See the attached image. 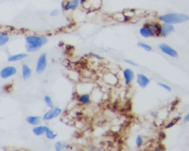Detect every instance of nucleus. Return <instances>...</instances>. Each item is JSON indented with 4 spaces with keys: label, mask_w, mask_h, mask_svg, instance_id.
I'll use <instances>...</instances> for the list:
<instances>
[{
    "label": "nucleus",
    "mask_w": 189,
    "mask_h": 151,
    "mask_svg": "<svg viewBox=\"0 0 189 151\" xmlns=\"http://www.w3.org/2000/svg\"><path fill=\"white\" fill-rule=\"evenodd\" d=\"M46 136L47 138H48V139L53 140V139H55V138L57 137V135L54 134V133H53V132L52 130H49H49L46 133Z\"/></svg>",
    "instance_id": "f3484780"
},
{
    "label": "nucleus",
    "mask_w": 189,
    "mask_h": 151,
    "mask_svg": "<svg viewBox=\"0 0 189 151\" xmlns=\"http://www.w3.org/2000/svg\"><path fill=\"white\" fill-rule=\"evenodd\" d=\"M26 120L28 124L32 125H37L40 124V118L39 116H27Z\"/></svg>",
    "instance_id": "ddd939ff"
},
{
    "label": "nucleus",
    "mask_w": 189,
    "mask_h": 151,
    "mask_svg": "<svg viewBox=\"0 0 189 151\" xmlns=\"http://www.w3.org/2000/svg\"><path fill=\"white\" fill-rule=\"evenodd\" d=\"M59 13V11L58 10V9H53V10H52L51 13H50V15H51V17H55V16H57V15H58Z\"/></svg>",
    "instance_id": "5701e85b"
},
{
    "label": "nucleus",
    "mask_w": 189,
    "mask_h": 151,
    "mask_svg": "<svg viewBox=\"0 0 189 151\" xmlns=\"http://www.w3.org/2000/svg\"><path fill=\"white\" fill-rule=\"evenodd\" d=\"M44 100H45V102L46 103L47 105H48V106H49V108H53L54 105H53V101H52V99L50 98L49 96H45V98H44Z\"/></svg>",
    "instance_id": "a211bd4d"
},
{
    "label": "nucleus",
    "mask_w": 189,
    "mask_h": 151,
    "mask_svg": "<svg viewBox=\"0 0 189 151\" xmlns=\"http://www.w3.org/2000/svg\"><path fill=\"white\" fill-rule=\"evenodd\" d=\"M138 45L139 47H141V48H144L145 50H146V51H150L152 49V47L145 44L143 43H139L138 44Z\"/></svg>",
    "instance_id": "aec40b11"
},
{
    "label": "nucleus",
    "mask_w": 189,
    "mask_h": 151,
    "mask_svg": "<svg viewBox=\"0 0 189 151\" xmlns=\"http://www.w3.org/2000/svg\"><path fill=\"white\" fill-rule=\"evenodd\" d=\"M125 61L126 62H127L129 63V64L131 65H133V66H137V65L136 64H135V63H134V62L131 61H130V60H125Z\"/></svg>",
    "instance_id": "bb28decb"
},
{
    "label": "nucleus",
    "mask_w": 189,
    "mask_h": 151,
    "mask_svg": "<svg viewBox=\"0 0 189 151\" xmlns=\"http://www.w3.org/2000/svg\"><path fill=\"white\" fill-rule=\"evenodd\" d=\"M136 142H137V144L138 147H140V146L141 145V144H142L143 143V139H142V138L141 137V136H138Z\"/></svg>",
    "instance_id": "b1692460"
},
{
    "label": "nucleus",
    "mask_w": 189,
    "mask_h": 151,
    "mask_svg": "<svg viewBox=\"0 0 189 151\" xmlns=\"http://www.w3.org/2000/svg\"><path fill=\"white\" fill-rule=\"evenodd\" d=\"M161 33L163 36H166L174 30V27L169 23H164L161 26Z\"/></svg>",
    "instance_id": "1a4fd4ad"
},
{
    "label": "nucleus",
    "mask_w": 189,
    "mask_h": 151,
    "mask_svg": "<svg viewBox=\"0 0 189 151\" xmlns=\"http://www.w3.org/2000/svg\"><path fill=\"white\" fill-rule=\"evenodd\" d=\"M178 103H179V100H175V101H174V102H173L172 103V105L173 106L176 105V104H178Z\"/></svg>",
    "instance_id": "c85d7f7f"
},
{
    "label": "nucleus",
    "mask_w": 189,
    "mask_h": 151,
    "mask_svg": "<svg viewBox=\"0 0 189 151\" xmlns=\"http://www.w3.org/2000/svg\"><path fill=\"white\" fill-rule=\"evenodd\" d=\"M184 120H185V121H188L189 120V115H187L185 116Z\"/></svg>",
    "instance_id": "c756f323"
},
{
    "label": "nucleus",
    "mask_w": 189,
    "mask_h": 151,
    "mask_svg": "<svg viewBox=\"0 0 189 151\" xmlns=\"http://www.w3.org/2000/svg\"><path fill=\"white\" fill-rule=\"evenodd\" d=\"M17 73V69L14 66H7L4 68L0 72V76L2 78H7Z\"/></svg>",
    "instance_id": "423d86ee"
},
{
    "label": "nucleus",
    "mask_w": 189,
    "mask_h": 151,
    "mask_svg": "<svg viewBox=\"0 0 189 151\" xmlns=\"http://www.w3.org/2000/svg\"><path fill=\"white\" fill-rule=\"evenodd\" d=\"M159 84L160 85V86H161L163 88H165V89L168 90V91H171V88L169 86H167V85H165V84H163V83H159Z\"/></svg>",
    "instance_id": "393cba45"
},
{
    "label": "nucleus",
    "mask_w": 189,
    "mask_h": 151,
    "mask_svg": "<svg viewBox=\"0 0 189 151\" xmlns=\"http://www.w3.org/2000/svg\"><path fill=\"white\" fill-rule=\"evenodd\" d=\"M180 118H179V117H178V118H174V119H173V120L171 122H170V123L168 125L166 126L165 127V128H168L171 127V126H172L174 125L175 124H176V122H178V121L179 120H180Z\"/></svg>",
    "instance_id": "4be33fe9"
},
{
    "label": "nucleus",
    "mask_w": 189,
    "mask_h": 151,
    "mask_svg": "<svg viewBox=\"0 0 189 151\" xmlns=\"http://www.w3.org/2000/svg\"><path fill=\"white\" fill-rule=\"evenodd\" d=\"M31 73L32 70L27 65H23L22 66V77L24 80H27L31 76Z\"/></svg>",
    "instance_id": "4468645a"
},
{
    "label": "nucleus",
    "mask_w": 189,
    "mask_h": 151,
    "mask_svg": "<svg viewBox=\"0 0 189 151\" xmlns=\"http://www.w3.org/2000/svg\"><path fill=\"white\" fill-rule=\"evenodd\" d=\"M26 49L28 52H34L48 43V39L45 36L30 35L26 37Z\"/></svg>",
    "instance_id": "f257e3e1"
},
{
    "label": "nucleus",
    "mask_w": 189,
    "mask_h": 151,
    "mask_svg": "<svg viewBox=\"0 0 189 151\" xmlns=\"http://www.w3.org/2000/svg\"><path fill=\"white\" fill-rule=\"evenodd\" d=\"M62 112V109L58 108H52L46 112L45 115H43V119L45 120H49L57 117L58 115H60Z\"/></svg>",
    "instance_id": "39448f33"
},
{
    "label": "nucleus",
    "mask_w": 189,
    "mask_h": 151,
    "mask_svg": "<svg viewBox=\"0 0 189 151\" xmlns=\"http://www.w3.org/2000/svg\"><path fill=\"white\" fill-rule=\"evenodd\" d=\"M81 4L83 7L90 10L98 9L101 7V0H81Z\"/></svg>",
    "instance_id": "7ed1b4c3"
},
{
    "label": "nucleus",
    "mask_w": 189,
    "mask_h": 151,
    "mask_svg": "<svg viewBox=\"0 0 189 151\" xmlns=\"http://www.w3.org/2000/svg\"><path fill=\"white\" fill-rule=\"evenodd\" d=\"M159 48L164 52L170 56H172L173 58H175L178 56L177 52L172 48H171L170 46L165 44H160L159 45Z\"/></svg>",
    "instance_id": "6e6552de"
},
{
    "label": "nucleus",
    "mask_w": 189,
    "mask_h": 151,
    "mask_svg": "<svg viewBox=\"0 0 189 151\" xmlns=\"http://www.w3.org/2000/svg\"><path fill=\"white\" fill-rule=\"evenodd\" d=\"M164 22L169 24H175L184 22L188 20V17L186 14L178 13H169L159 17Z\"/></svg>",
    "instance_id": "f03ea898"
},
{
    "label": "nucleus",
    "mask_w": 189,
    "mask_h": 151,
    "mask_svg": "<svg viewBox=\"0 0 189 151\" xmlns=\"http://www.w3.org/2000/svg\"><path fill=\"white\" fill-rule=\"evenodd\" d=\"M64 146L65 145H64V143H62L61 142H58L55 144V148L57 151H60L63 148Z\"/></svg>",
    "instance_id": "412c9836"
},
{
    "label": "nucleus",
    "mask_w": 189,
    "mask_h": 151,
    "mask_svg": "<svg viewBox=\"0 0 189 151\" xmlns=\"http://www.w3.org/2000/svg\"><path fill=\"white\" fill-rule=\"evenodd\" d=\"M27 56L28 55L26 54V53H18V54L9 56L8 59V61L9 62L17 61L18 60H20L26 58Z\"/></svg>",
    "instance_id": "2eb2a0df"
},
{
    "label": "nucleus",
    "mask_w": 189,
    "mask_h": 151,
    "mask_svg": "<svg viewBox=\"0 0 189 151\" xmlns=\"http://www.w3.org/2000/svg\"><path fill=\"white\" fill-rule=\"evenodd\" d=\"M124 76L125 78L126 84H129L131 82L134 77L133 71L130 70V69H126L124 72Z\"/></svg>",
    "instance_id": "f8f14e48"
},
{
    "label": "nucleus",
    "mask_w": 189,
    "mask_h": 151,
    "mask_svg": "<svg viewBox=\"0 0 189 151\" xmlns=\"http://www.w3.org/2000/svg\"><path fill=\"white\" fill-rule=\"evenodd\" d=\"M166 137V135L164 133H160L159 134V140H163L164 139V138Z\"/></svg>",
    "instance_id": "a878e982"
},
{
    "label": "nucleus",
    "mask_w": 189,
    "mask_h": 151,
    "mask_svg": "<svg viewBox=\"0 0 189 151\" xmlns=\"http://www.w3.org/2000/svg\"><path fill=\"white\" fill-rule=\"evenodd\" d=\"M9 41V36L7 34L0 33V46L5 45Z\"/></svg>",
    "instance_id": "dca6fc26"
},
{
    "label": "nucleus",
    "mask_w": 189,
    "mask_h": 151,
    "mask_svg": "<svg viewBox=\"0 0 189 151\" xmlns=\"http://www.w3.org/2000/svg\"><path fill=\"white\" fill-rule=\"evenodd\" d=\"M90 55L91 56H94L95 58H97L98 59H103L102 58L100 57V56L97 55H96V54H94V53H90Z\"/></svg>",
    "instance_id": "cd10ccee"
},
{
    "label": "nucleus",
    "mask_w": 189,
    "mask_h": 151,
    "mask_svg": "<svg viewBox=\"0 0 189 151\" xmlns=\"http://www.w3.org/2000/svg\"><path fill=\"white\" fill-rule=\"evenodd\" d=\"M46 55L47 54L46 53H42L38 59L36 68V71L37 73H40L45 70L47 65Z\"/></svg>",
    "instance_id": "20e7f679"
},
{
    "label": "nucleus",
    "mask_w": 189,
    "mask_h": 151,
    "mask_svg": "<svg viewBox=\"0 0 189 151\" xmlns=\"http://www.w3.org/2000/svg\"><path fill=\"white\" fill-rule=\"evenodd\" d=\"M79 0H72L71 1H64L62 3V7L63 11H68L73 9L78 6Z\"/></svg>",
    "instance_id": "0eeeda50"
},
{
    "label": "nucleus",
    "mask_w": 189,
    "mask_h": 151,
    "mask_svg": "<svg viewBox=\"0 0 189 151\" xmlns=\"http://www.w3.org/2000/svg\"><path fill=\"white\" fill-rule=\"evenodd\" d=\"M150 81L148 78L142 74H138L137 76V83L143 88L147 86Z\"/></svg>",
    "instance_id": "9d476101"
},
{
    "label": "nucleus",
    "mask_w": 189,
    "mask_h": 151,
    "mask_svg": "<svg viewBox=\"0 0 189 151\" xmlns=\"http://www.w3.org/2000/svg\"><path fill=\"white\" fill-rule=\"evenodd\" d=\"M49 129V128L47 126H39L34 127L33 128L32 131L34 135L37 136H39L45 134Z\"/></svg>",
    "instance_id": "9b49d317"
},
{
    "label": "nucleus",
    "mask_w": 189,
    "mask_h": 151,
    "mask_svg": "<svg viewBox=\"0 0 189 151\" xmlns=\"http://www.w3.org/2000/svg\"><path fill=\"white\" fill-rule=\"evenodd\" d=\"M89 97L87 94L82 96L79 98V101L83 104H87L89 102Z\"/></svg>",
    "instance_id": "6ab92c4d"
}]
</instances>
